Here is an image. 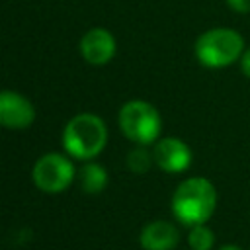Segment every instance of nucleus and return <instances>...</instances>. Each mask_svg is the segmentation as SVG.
Instances as JSON below:
<instances>
[{"instance_id":"20e7f679","label":"nucleus","mask_w":250,"mask_h":250,"mask_svg":"<svg viewBox=\"0 0 250 250\" xmlns=\"http://www.w3.org/2000/svg\"><path fill=\"white\" fill-rule=\"evenodd\" d=\"M119 127H121V133L129 141L145 146V145L158 141L162 119H160L158 109L152 104L143 102V100H133L121 107Z\"/></svg>"},{"instance_id":"423d86ee","label":"nucleus","mask_w":250,"mask_h":250,"mask_svg":"<svg viewBox=\"0 0 250 250\" xmlns=\"http://www.w3.org/2000/svg\"><path fill=\"white\" fill-rule=\"evenodd\" d=\"M152 158L156 166L168 174H180L186 172L191 166V148L178 137H164L156 141Z\"/></svg>"},{"instance_id":"f257e3e1","label":"nucleus","mask_w":250,"mask_h":250,"mask_svg":"<svg viewBox=\"0 0 250 250\" xmlns=\"http://www.w3.org/2000/svg\"><path fill=\"white\" fill-rule=\"evenodd\" d=\"M176 221L184 227H195L207 223L217 207V189L211 180L193 176L184 180L170 201Z\"/></svg>"},{"instance_id":"9b49d317","label":"nucleus","mask_w":250,"mask_h":250,"mask_svg":"<svg viewBox=\"0 0 250 250\" xmlns=\"http://www.w3.org/2000/svg\"><path fill=\"white\" fill-rule=\"evenodd\" d=\"M188 244L191 250H211L215 246V232L203 223L189 227L188 232Z\"/></svg>"},{"instance_id":"9d476101","label":"nucleus","mask_w":250,"mask_h":250,"mask_svg":"<svg viewBox=\"0 0 250 250\" xmlns=\"http://www.w3.org/2000/svg\"><path fill=\"white\" fill-rule=\"evenodd\" d=\"M80 184L86 193H100L107 184V172L104 166L90 162L80 170Z\"/></svg>"},{"instance_id":"f8f14e48","label":"nucleus","mask_w":250,"mask_h":250,"mask_svg":"<svg viewBox=\"0 0 250 250\" xmlns=\"http://www.w3.org/2000/svg\"><path fill=\"white\" fill-rule=\"evenodd\" d=\"M152 160H154V158L148 154L146 148H135V150H131L129 156H127V166H129L135 174H145V172L150 168V162H152Z\"/></svg>"},{"instance_id":"2eb2a0df","label":"nucleus","mask_w":250,"mask_h":250,"mask_svg":"<svg viewBox=\"0 0 250 250\" xmlns=\"http://www.w3.org/2000/svg\"><path fill=\"white\" fill-rule=\"evenodd\" d=\"M219 250H242L238 244H232V242H229V244H223V246H219Z\"/></svg>"},{"instance_id":"f03ea898","label":"nucleus","mask_w":250,"mask_h":250,"mask_svg":"<svg viewBox=\"0 0 250 250\" xmlns=\"http://www.w3.org/2000/svg\"><path fill=\"white\" fill-rule=\"evenodd\" d=\"M244 49V37L232 27H211L203 31L193 45L195 59L205 68L215 70L238 62Z\"/></svg>"},{"instance_id":"6e6552de","label":"nucleus","mask_w":250,"mask_h":250,"mask_svg":"<svg viewBox=\"0 0 250 250\" xmlns=\"http://www.w3.org/2000/svg\"><path fill=\"white\" fill-rule=\"evenodd\" d=\"M80 51L86 62L90 64H105L115 55V39L104 27H94L84 33L80 41Z\"/></svg>"},{"instance_id":"ddd939ff","label":"nucleus","mask_w":250,"mask_h":250,"mask_svg":"<svg viewBox=\"0 0 250 250\" xmlns=\"http://www.w3.org/2000/svg\"><path fill=\"white\" fill-rule=\"evenodd\" d=\"M225 2L236 14H250V0H225Z\"/></svg>"},{"instance_id":"0eeeda50","label":"nucleus","mask_w":250,"mask_h":250,"mask_svg":"<svg viewBox=\"0 0 250 250\" xmlns=\"http://www.w3.org/2000/svg\"><path fill=\"white\" fill-rule=\"evenodd\" d=\"M35 109L27 98L18 92H0V125L6 129H25L33 123Z\"/></svg>"},{"instance_id":"7ed1b4c3","label":"nucleus","mask_w":250,"mask_h":250,"mask_svg":"<svg viewBox=\"0 0 250 250\" xmlns=\"http://www.w3.org/2000/svg\"><path fill=\"white\" fill-rule=\"evenodd\" d=\"M105 141L107 129L104 121L92 113H80L72 117L62 133L64 150L78 160H90L98 156L104 150Z\"/></svg>"},{"instance_id":"4468645a","label":"nucleus","mask_w":250,"mask_h":250,"mask_svg":"<svg viewBox=\"0 0 250 250\" xmlns=\"http://www.w3.org/2000/svg\"><path fill=\"white\" fill-rule=\"evenodd\" d=\"M238 64H240L242 74H244V76L250 80V47H246V49H244V53H242V57H240Z\"/></svg>"},{"instance_id":"39448f33","label":"nucleus","mask_w":250,"mask_h":250,"mask_svg":"<svg viewBox=\"0 0 250 250\" xmlns=\"http://www.w3.org/2000/svg\"><path fill=\"white\" fill-rule=\"evenodd\" d=\"M31 176H33L35 186L41 191L59 193V191H64L72 184L74 166L66 156L59 152H49V154H43L35 162Z\"/></svg>"},{"instance_id":"1a4fd4ad","label":"nucleus","mask_w":250,"mask_h":250,"mask_svg":"<svg viewBox=\"0 0 250 250\" xmlns=\"http://www.w3.org/2000/svg\"><path fill=\"white\" fill-rule=\"evenodd\" d=\"M139 242L145 250H174L180 242V230L170 221H150L143 227Z\"/></svg>"}]
</instances>
